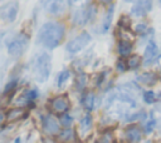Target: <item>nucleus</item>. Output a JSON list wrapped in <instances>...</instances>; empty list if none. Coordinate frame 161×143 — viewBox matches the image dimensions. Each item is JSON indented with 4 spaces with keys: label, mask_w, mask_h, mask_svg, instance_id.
Returning <instances> with one entry per match:
<instances>
[{
    "label": "nucleus",
    "mask_w": 161,
    "mask_h": 143,
    "mask_svg": "<svg viewBox=\"0 0 161 143\" xmlns=\"http://www.w3.org/2000/svg\"><path fill=\"white\" fill-rule=\"evenodd\" d=\"M59 123H60V125H63L64 128H70V125H72V123H73V118H72L70 114L63 113V114H60Z\"/></svg>",
    "instance_id": "7c9ffc66"
},
{
    "label": "nucleus",
    "mask_w": 161,
    "mask_h": 143,
    "mask_svg": "<svg viewBox=\"0 0 161 143\" xmlns=\"http://www.w3.org/2000/svg\"><path fill=\"white\" fill-rule=\"evenodd\" d=\"M118 38H119V40H128V41H133V39H135V33H132L131 30L119 29V30H118Z\"/></svg>",
    "instance_id": "c85d7f7f"
},
{
    "label": "nucleus",
    "mask_w": 161,
    "mask_h": 143,
    "mask_svg": "<svg viewBox=\"0 0 161 143\" xmlns=\"http://www.w3.org/2000/svg\"><path fill=\"white\" fill-rule=\"evenodd\" d=\"M133 41H128V40H118L117 43V46H116V50H117V54L121 56V58H127L132 54V50H133Z\"/></svg>",
    "instance_id": "dca6fc26"
},
{
    "label": "nucleus",
    "mask_w": 161,
    "mask_h": 143,
    "mask_svg": "<svg viewBox=\"0 0 161 143\" xmlns=\"http://www.w3.org/2000/svg\"><path fill=\"white\" fill-rule=\"evenodd\" d=\"M73 137H74L73 130L70 128H65L63 132H60L58 134V140L60 143H68V142H70L73 139Z\"/></svg>",
    "instance_id": "b1692460"
},
{
    "label": "nucleus",
    "mask_w": 161,
    "mask_h": 143,
    "mask_svg": "<svg viewBox=\"0 0 161 143\" xmlns=\"http://www.w3.org/2000/svg\"><path fill=\"white\" fill-rule=\"evenodd\" d=\"M98 4H102V5H111L112 0H96Z\"/></svg>",
    "instance_id": "72a5a7b5"
},
{
    "label": "nucleus",
    "mask_w": 161,
    "mask_h": 143,
    "mask_svg": "<svg viewBox=\"0 0 161 143\" xmlns=\"http://www.w3.org/2000/svg\"><path fill=\"white\" fill-rule=\"evenodd\" d=\"M52 70V58L48 53H40L33 64V74L38 83H45L50 75Z\"/></svg>",
    "instance_id": "f03ea898"
},
{
    "label": "nucleus",
    "mask_w": 161,
    "mask_h": 143,
    "mask_svg": "<svg viewBox=\"0 0 161 143\" xmlns=\"http://www.w3.org/2000/svg\"><path fill=\"white\" fill-rule=\"evenodd\" d=\"M161 56V54L158 53V46L157 44L151 39L147 41V45L145 48V51H143V60H142V64L145 66H150L152 65L153 63H156L158 60V58Z\"/></svg>",
    "instance_id": "6e6552de"
},
{
    "label": "nucleus",
    "mask_w": 161,
    "mask_h": 143,
    "mask_svg": "<svg viewBox=\"0 0 161 143\" xmlns=\"http://www.w3.org/2000/svg\"><path fill=\"white\" fill-rule=\"evenodd\" d=\"M38 95H39V93H38L36 89H26L20 94L16 103L19 104V107L24 108V105H29L30 103H33L38 98Z\"/></svg>",
    "instance_id": "2eb2a0df"
},
{
    "label": "nucleus",
    "mask_w": 161,
    "mask_h": 143,
    "mask_svg": "<svg viewBox=\"0 0 161 143\" xmlns=\"http://www.w3.org/2000/svg\"><path fill=\"white\" fill-rule=\"evenodd\" d=\"M3 38H4V33H0V49H1V43H3Z\"/></svg>",
    "instance_id": "f704fd0d"
},
{
    "label": "nucleus",
    "mask_w": 161,
    "mask_h": 143,
    "mask_svg": "<svg viewBox=\"0 0 161 143\" xmlns=\"http://www.w3.org/2000/svg\"><path fill=\"white\" fill-rule=\"evenodd\" d=\"M113 13H114V5L111 4L109 8H108V10L106 11L104 18H103L102 24H101V33L102 34H104V33H107L109 30L111 24H112V19H113Z\"/></svg>",
    "instance_id": "f3484780"
},
{
    "label": "nucleus",
    "mask_w": 161,
    "mask_h": 143,
    "mask_svg": "<svg viewBox=\"0 0 161 143\" xmlns=\"http://www.w3.org/2000/svg\"><path fill=\"white\" fill-rule=\"evenodd\" d=\"M80 103H82V105L84 107L86 110H88V112L93 110L94 107H96V95H94V93H93V92L84 93V94L82 95Z\"/></svg>",
    "instance_id": "a211bd4d"
},
{
    "label": "nucleus",
    "mask_w": 161,
    "mask_h": 143,
    "mask_svg": "<svg viewBox=\"0 0 161 143\" xmlns=\"http://www.w3.org/2000/svg\"><path fill=\"white\" fill-rule=\"evenodd\" d=\"M142 100L146 103V104H148V105H152V104H155L156 103V100H157V95H156V93L153 92V90H143L142 92Z\"/></svg>",
    "instance_id": "5701e85b"
},
{
    "label": "nucleus",
    "mask_w": 161,
    "mask_h": 143,
    "mask_svg": "<svg viewBox=\"0 0 161 143\" xmlns=\"http://www.w3.org/2000/svg\"><path fill=\"white\" fill-rule=\"evenodd\" d=\"M128 69H127V64H126V60H123L122 58L121 59H118L117 61H116V72L117 73H119V74H123V73H126Z\"/></svg>",
    "instance_id": "473e14b6"
},
{
    "label": "nucleus",
    "mask_w": 161,
    "mask_h": 143,
    "mask_svg": "<svg viewBox=\"0 0 161 143\" xmlns=\"http://www.w3.org/2000/svg\"><path fill=\"white\" fill-rule=\"evenodd\" d=\"M65 36V25L60 21L44 23L36 35V43L47 49H55Z\"/></svg>",
    "instance_id": "f257e3e1"
},
{
    "label": "nucleus",
    "mask_w": 161,
    "mask_h": 143,
    "mask_svg": "<svg viewBox=\"0 0 161 143\" xmlns=\"http://www.w3.org/2000/svg\"><path fill=\"white\" fill-rule=\"evenodd\" d=\"M158 1H160V5H161V0H158Z\"/></svg>",
    "instance_id": "58836bf2"
},
{
    "label": "nucleus",
    "mask_w": 161,
    "mask_h": 143,
    "mask_svg": "<svg viewBox=\"0 0 161 143\" xmlns=\"http://www.w3.org/2000/svg\"><path fill=\"white\" fill-rule=\"evenodd\" d=\"M131 25H132V20L128 15H121L118 19V28L119 29H126V30H131Z\"/></svg>",
    "instance_id": "bb28decb"
},
{
    "label": "nucleus",
    "mask_w": 161,
    "mask_h": 143,
    "mask_svg": "<svg viewBox=\"0 0 161 143\" xmlns=\"http://www.w3.org/2000/svg\"><path fill=\"white\" fill-rule=\"evenodd\" d=\"M70 78V70H62L59 74H58V77H57V87L58 88H63L64 87V84L68 82V79Z\"/></svg>",
    "instance_id": "393cba45"
},
{
    "label": "nucleus",
    "mask_w": 161,
    "mask_h": 143,
    "mask_svg": "<svg viewBox=\"0 0 161 143\" xmlns=\"http://www.w3.org/2000/svg\"><path fill=\"white\" fill-rule=\"evenodd\" d=\"M77 1H80V0H68L69 4H70V3H77Z\"/></svg>",
    "instance_id": "c9c22d12"
},
{
    "label": "nucleus",
    "mask_w": 161,
    "mask_h": 143,
    "mask_svg": "<svg viewBox=\"0 0 161 143\" xmlns=\"http://www.w3.org/2000/svg\"><path fill=\"white\" fill-rule=\"evenodd\" d=\"M156 125H157V120H156V118H153V117L151 115L150 119H146V120L143 122V128H142L143 134H151V133L155 130Z\"/></svg>",
    "instance_id": "4be33fe9"
},
{
    "label": "nucleus",
    "mask_w": 161,
    "mask_h": 143,
    "mask_svg": "<svg viewBox=\"0 0 161 143\" xmlns=\"http://www.w3.org/2000/svg\"><path fill=\"white\" fill-rule=\"evenodd\" d=\"M42 129L48 135H55L59 133V123L53 115L45 114L42 117Z\"/></svg>",
    "instance_id": "9d476101"
},
{
    "label": "nucleus",
    "mask_w": 161,
    "mask_h": 143,
    "mask_svg": "<svg viewBox=\"0 0 161 143\" xmlns=\"http://www.w3.org/2000/svg\"><path fill=\"white\" fill-rule=\"evenodd\" d=\"M25 115H26V112L23 107H14V108H10L5 113V120L8 123H16L21 120Z\"/></svg>",
    "instance_id": "4468645a"
},
{
    "label": "nucleus",
    "mask_w": 161,
    "mask_h": 143,
    "mask_svg": "<svg viewBox=\"0 0 161 143\" xmlns=\"http://www.w3.org/2000/svg\"><path fill=\"white\" fill-rule=\"evenodd\" d=\"M91 34L87 31H82L80 34H78L75 38H73L72 40H69L67 43L65 50L69 54H77L80 50H83L89 43H91Z\"/></svg>",
    "instance_id": "39448f33"
},
{
    "label": "nucleus",
    "mask_w": 161,
    "mask_h": 143,
    "mask_svg": "<svg viewBox=\"0 0 161 143\" xmlns=\"http://www.w3.org/2000/svg\"><path fill=\"white\" fill-rule=\"evenodd\" d=\"M97 143H113V133H112V130L111 129L104 130L101 134V137L98 138Z\"/></svg>",
    "instance_id": "cd10ccee"
},
{
    "label": "nucleus",
    "mask_w": 161,
    "mask_h": 143,
    "mask_svg": "<svg viewBox=\"0 0 161 143\" xmlns=\"http://www.w3.org/2000/svg\"><path fill=\"white\" fill-rule=\"evenodd\" d=\"M67 6V0H43L44 10L50 15H60Z\"/></svg>",
    "instance_id": "9b49d317"
},
{
    "label": "nucleus",
    "mask_w": 161,
    "mask_h": 143,
    "mask_svg": "<svg viewBox=\"0 0 161 143\" xmlns=\"http://www.w3.org/2000/svg\"><path fill=\"white\" fill-rule=\"evenodd\" d=\"M29 45V35L25 33H18L8 41V54L11 58L21 56Z\"/></svg>",
    "instance_id": "7ed1b4c3"
},
{
    "label": "nucleus",
    "mask_w": 161,
    "mask_h": 143,
    "mask_svg": "<svg viewBox=\"0 0 161 143\" xmlns=\"http://www.w3.org/2000/svg\"><path fill=\"white\" fill-rule=\"evenodd\" d=\"M96 15H97V8H96V5L91 4V5H87L86 8L75 10L73 13L72 21L77 26H83V25L93 21Z\"/></svg>",
    "instance_id": "20e7f679"
},
{
    "label": "nucleus",
    "mask_w": 161,
    "mask_h": 143,
    "mask_svg": "<svg viewBox=\"0 0 161 143\" xmlns=\"http://www.w3.org/2000/svg\"><path fill=\"white\" fill-rule=\"evenodd\" d=\"M125 1H128L130 3V1H133V0H125Z\"/></svg>",
    "instance_id": "4c0bfd02"
},
{
    "label": "nucleus",
    "mask_w": 161,
    "mask_h": 143,
    "mask_svg": "<svg viewBox=\"0 0 161 143\" xmlns=\"http://www.w3.org/2000/svg\"><path fill=\"white\" fill-rule=\"evenodd\" d=\"M70 108V100L65 94L55 95L49 100V110L53 114H63L67 113Z\"/></svg>",
    "instance_id": "423d86ee"
},
{
    "label": "nucleus",
    "mask_w": 161,
    "mask_h": 143,
    "mask_svg": "<svg viewBox=\"0 0 161 143\" xmlns=\"http://www.w3.org/2000/svg\"><path fill=\"white\" fill-rule=\"evenodd\" d=\"M152 9V0H136L131 8V15L136 18H142L147 15Z\"/></svg>",
    "instance_id": "f8f14e48"
},
{
    "label": "nucleus",
    "mask_w": 161,
    "mask_h": 143,
    "mask_svg": "<svg viewBox=\"0 0 161 143\" xmlns=\"http://www.w3.org/2000/svg\"><path fill=\"white\" fill-rule=\"evenodd\" d=\"M126 64L128 70H137L142 65V58L138 54H131L130 56H127Z\"/></svg>",
    "instance_id": "6ab92c4d"
},
{
    "label": "nucleus",
    "mask_w": 161,
    "mask_h": 143,
    "mask_svg": "<svg viewBox=\"0 0 161 143\" xmlns=\"http://www.w3.org/2000/svg\"><path fill=\"white\" fill-rule=\"evenodd\" d=\"M93 125V119H92V115L91 114H86L80 122H79V132L82 134H88V132L91 130Z\"/></svg>",
    "instance_id": "aec40b11"
},
{
    "label": "nucleus",
    "mask_w": 161,
    "mask_h": 143,
    "mask_svg": "<svg viewBox=\"0 0 161 143\" xmlns=\"http://www.w3.org/2000/svg\"><path fill=\"white\" fill-rule=\"evenodd\" d=\"M147 119V112L141 109L138 112H135V113H131L128 117H126V122H130V123H135V122H145Z\"/></svg>",
    "instance_id": "412c9836"
},
{
    "label": "nucleus",
    "mask_w": 161,
    "mask_h": 143,
    "mask_svg": "<svg viewBox=\"0 0 161 143\" xmlns=\"http://www.w3.org/2000/svg\"><path fill=\"white\" fill-rule=\"evenodd\" d=\"M136 82L140 85H145V87H153L160 82L158 78V73L153 72V70H146L142 72L140 74L136 75Z\"/></svg>",
    "instance_id": "1a4fd4ad"
},
{
    "label": "nucleus",
    "mask_w": 161,
    "mask_h": 143,
    "mask_svg": "<svg viewBox=\"0 0 161 143\" xmlns=\"http://www.w3.org/2000/svg\"><path fill=\"white\" fill-rule=\"evenodd\" d=\"M158 78H160V80H161V70L158 72Z\"/></svg>",
    "instance_id": "e433bc0d"
},
{
    "label": "nucleus",
    "mask_w": 161,
    "mask_h": 143,
    "mask_svg": "<svg viewBox=\"0 0 161 143\" xmlns=\"http://www.w3.org/2000/svg\"><path fill=\"white\" fill-rule=\"evenodd\" d=\"M88 84V75L84 74V73H79L77 75V79H75V87L78 90H84V88L87 87Z\"/></svg>",
    "instance_id": "a878e982"
},
{
    "label": "nucleus",
    "mask_w": 161,
    "mask_h": 143,
    "mask_svg": "<svg viewBox=\"0 0 161 143\" xmlns=\"http://www.w3.org/2000/svg\"><path fill=\"white\" fill-rule=\"evenodd\" d=\"M142 135H143V132H142L141 127L135 123L128 124L125 128V138L130 143H140L142 139Z\"/></svg>",
    "instance_id": "ddd939ff"
},
{
    "label": "nucleus",
    "mask_w": 161,
    "mask_h": 143,
    "mask_svg": "<svg viewBox=\"0 0 161 143\" xmlns=\"http://www.w3.org/2000/svg\"><path fill=\"white\" fill-rule=\"evenodd\" d=\"M19 13V3L13 0L0 6V20L4 23H14Z\"/></svg>",
    "instance_id": "0eeeda50"
},
{
    "label": "nucleus",
    "mask_w": 161,
    "mask_h": 143,
    "mask_svg": "<svg viewBox=\"0 0 161 143\" xmlns=\"http://www.w3.org/2000/svg\"><path fill=\"white\" fill-rule=\"evenodd\" d=\"M147 30H148V26H147V24L146 23H143V21H141V23H138L136 26H135V34L136 35H145L146 33H147Z\"/></svg>",
    "instance_id": "2f4dec72"
},
{
    "label": "nucleus",
    "mask_w": 161,
    "mask_h": 143,
    "mask_svg": "<svg viewBox=\"0 0 161 143\" xmlns=\"http://www.w3.org/2000/svg\"><path fill=\"white\" fill-rule=\"evenodd\" d=\"M18 87V77H13L5 85L4 88V94H10L15 90V88Z\"/></svg>",
    "instance_id": "c756f323"
}]
</instances>
